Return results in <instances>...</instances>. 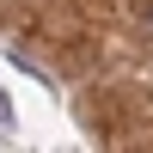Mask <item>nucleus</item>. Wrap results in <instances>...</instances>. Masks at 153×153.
Here are the masks:
<instances>
[{
    "instance_id": "nucleus-1",
    "label": "nucleus",
    "mask_w": 153,
    "mask_h": 153,
    "mask_svg": "<svg viewBox=\"0 0 153 153\" xmlns=\"http://www.w3.org/2000/svg\"><path fill=\"white\" fill-rule=\"evenodd\" d=\"M147 25H153V6H147Z\"/></svg>"
}]
</instances>
